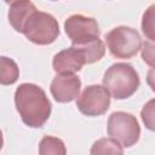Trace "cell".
I'll list each match as a JSON object with an SVG mask.
<instances>
[{
	"mask_svg": "<svg viewBox=\"0 0 155 155\" xmlns=\"http://www.w3.org/2000/svg\"><path fill=\"white\" fill-rule=\"evenodd\" d=\"M16 109L29 127H42L51 115V102L45 91L34 84H22L15 92Z\"/></svg>",
	"mask_w": 155,
	"mask_h": 155,
	"instance_id": "obj_1",
	"label": "cell"
},
{
	"mask_svg": "<svg viewBox=\"0 0 155 155\" xmlns=\"http://www.w3.org/2000/svg\"><path fill=\"white\" fill-rule=\"evenodd\" d=\"M139 76L136 69L127 63H115L105 71L103 85L115 99L131 97L139 87Z\"/></svg>",
	"mask_w": 155,
	"mask_h": 155,
	"instance_id": "obj_2",
	"label": "cell"
},
{
	"mask_svg": "<svg viewBox=\"0 0 155 155\" xmlns=\"http://www.w3.org/2000/svg\"><path fill=\"white\" fill-rule=\"evenodd\" d=\"M105 41L109 52L116 58H131L138 53L142 47L139 33L126 25H120L105 34Z\"/></svg>",
	"mask_w": 155,
	"mask_h": 155,
	"instance_id": "obj_3",
	"label": "cell"
},
{
	"mask_svg": "<svg viewBox=\"0 0 155 155\" xmlns=\"http://www.w3.org/2000/svg\"><path fill=\"white\" fill-rule=\"evenodd\" d=\"M23 34L33 44L50 45L58 38L59 25L52 15L36 11L28 21Z\"/></svg>",
	"mask_w": 155,
	"mask_h": 155,
	"instance_id": "obj_4",
	"label": "cell"
},
{
	"mask_svg": "<svg viewBox=\"0 0 155 155\" xmlns=\"http://www.w3.org/2000/svg\"><path fill=\"white\" fill-rule=\"evenodd\" d=\"M108 134L122 147L130 148L136 144L140 136V127L137 119L128 113L115 111L108 120Z\"/></svg>",
	"mask_w": 155,
	"mask_h": 155,
	"instance_id": "obj_5",
	"label": "cell"
},
{
	"mask_svg": "<svg viewBox=\"0 0 155 155\" xmlns=\"http://www.w3.org/2000/svg\"><path fill=\"white\" fill-rule=\"evenodd\" d=\"M65 34L73 45H85L99 39L101 30L97 21L84 15H73L64 22Z\"/></svg>",
	"mask_w": 155,
	"mask_h": 155,
	"instance_id": "obj_6",
	"label": "cell"
},
{
	"mask_svg": "<svg viewBox=\"0 0 155 155\" xmlns=\"http://www.w3.org/2000/svg\"><path fill=\"white\" fill-rule=\"evenodd\" d=\"M110 105V93L105 87L99 85L87 86L76 101V107L84 115H103Z\"/></svg>",
	"mask_w": 155,
	"mask_h": 155,
	"instance_id": "obj_7",
	"label": "cell"
},
{
	"mask_svg": "<svg viewBox=\"0 0 155 155\" xmlns=\"http://www.w3.org/2000/svg\"><path fill=\"white\" fill-rule=\"evenodd\" d=\"M86 62V57L78 45L58 52L52 61V67L57 74H74L79 71Z\"/></svg>",
	"mask_w": 155,
	"mask_h": 155,
	"instance_id": "obj_8",
	"label": "cell"
},
{
	"mask_svg": "<svg viewBox=\"0 0 155 155\" xmlns=\"http://www.w3.org/2000/svg\"><path fill=\"white\" fill-rule=\"evenodd\" d=\"M81 88L80 79L74 74H57L51 82V94L59 103H68L79 97Z\"/></svg>",
	"mask_w": 155,
	"mask_h": 155,
	"instance_id": "obj_9",
	"label": "cell"
},
{
	"mask_svg": "<svg viewBox=\"0 0 155 155\" xmlns=\"http://www.w3.org/2000/svg\"><path fill=\"white\" fill-rule=\"evenodd\" d=\"M36 11L35 5L30 2V0H17L10 6L8 22L16 31L23 33L28 21Z\"/></svg>",
	"mask_w": 155,
	"mask_h": 155,
	"instance_id": "obj_10",
	"label": "cell"
},
{
	"mask_svg": "<svg viewBox=\"0 0 155 155\" xmlns=\"http://www.w3.org/2000/svg\"><path fill=\"white\" fill-rule=\"evenodd\" d=\"M19 76V70L17 64L5 56L1 57V69H0V81L2 85H11L17 81Z\"/></svg>",
	"mask_w": 155,
	"mask_h": 155,
	"instance_id": "obj_11",
	"label": "cell"
},
{
	"mask_svg": "<svg viewBox=\"0 0 155 155\" xmlns=\"http://www.w3.org/2000/svg\"><path fill=\"white\" fill-rule=\"evenodd\" d=\"M78 46H80V48L82 50V52L86 57L87 64H91V63H94V62L99 61L105 53L104 44L99 39L93 40L91 42H87L85 45H78Z\"/></svg>",
	"mask_w": 155,
	"mask_h": 155,
	"instance_id": "obj_12",
	"label": "cell"
},
{
	"mask_svg": "<svg viewBox=\"0 0 155 155\" xmlns=\"http://www.w3.org/2000/svg\"><path fill=\"white\" fill-rule=\"evenodd\" d=\"M122 145L114 138H102L97 140L92 149L91 154H122Z\"/></svg>",
	"mask_w": 155,
	"mask_h": 155,
	"instance_id": "obj_13",
	"label": "cell"
},
{
	"mask_svg": "<svg viewBox=\"0 0 155 155\" xmlns=\"http://www.w3.org/2000/svg\"><path fill=\"white\" fill-rule=\"evenodd\" d=\"M39 153L42 155H46V154H56V155L62 154V155H64L65 154V147L61 139L51 137V136H46L40 142Z\"/></svg>",
	"mask_w": 155,
	"mask_h": 155,
	"instance_id": "obj_14",
	"label": "cell"
},
{
	"mask_svg": "<svg viewBox=\"0 0 155 155\" xmlns=\"http://www.w3.org/2000/svg\"><path fill=\"white\" fill-rule=\"evenodd\" d=\"M142 30L147 39L155 42V5L149 6L142 17Z\"/></svg>",
	"mask_w": 155,
	"mask_h": 155,
	"instance_id": "obj_15",
	"label": "cell"
},
{
	"mask_svg": "<svg viewBox=\"0 0 155 155\" xmlns=\"http://www.w3.org/2000/svg\"><path fill=\"white\" fill-rule=\"evenodd\" d=\"M140 116L145 127L155 132V99H150L144 104L140 111Z\"/></svg>",
	"mask_w": 155,
	"mask_h": 155,
	"instance_id": "obj_16",
	"label": "cell"
},
{
	"mask_svg": "<svg viewBox=\"0 0 155 155\" xmlns=\"http://www.w3.org/2000/svg\"><path fill=\"white\" fill-rule=\"evenodd\" d=\"M142 58L145 64L150 67H155V42L154 41H145L142 47Z\"/></svg>",
	"mask_w": 155,
	"mask_h": 155,
	"instance_id": "obj_17",
	"label": "cell"
},
{
	"mask_svg": "<svg viewBox=\"0 0 155 155\" xmlns=\"http://www.w3.org/2000/svg\"><path fill=\"white\" fill-rule=\"evenodd\" d=\"M147 82L149 87L155 92V67H153L147 74Z\"/></svg>",
	"mask_w": 155,
	"mask_h": 155,
	"instance_id": "obj_18",
	"label": "cell"
},
{
	"mask_svg": "<svg viewBox=\"0 0 155 155\" xmlns=\"http://www.w3.org/2000/svg\"><path fill=\"white\" fill-rule=\"evenodd\" d=\"M15 1H17V0H5L6 4H12V2H15Z\"/></svg>",
	"mask_w": 155,
	"mask_h": 155,
	"instance_id": "obj_19",
	"label": "cell"
}]
</instances>
